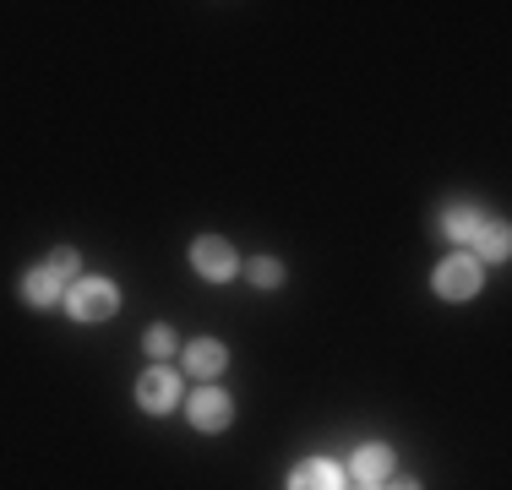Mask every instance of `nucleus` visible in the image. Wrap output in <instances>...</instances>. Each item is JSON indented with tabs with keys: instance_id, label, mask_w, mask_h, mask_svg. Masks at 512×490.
Returning a JSON list of instances; mask_svg holds the SVG:
<instances>
[{
	"instance_id": "1",
	"label": "nucleus",
	"mask_w": 512,
	"mask_h": 490,
	"mask_svg": "<svg viewBox=\"0 0 512 490\" xmlns=\"http://www.w3.org/2000/svg\"><path fill=\"white\" fill-rule=\"evenodd\" d=\"M120 305V289L109 284V278H77V284L66 289V311L77 316V322H109Z\"/></svg>"
},
{
	"instance_id": "2",
	"label": "nucleus",
	"mask_w": 512,
	"mask_h": 490,
	"mask_svg": "<svg viewBox=\"0 0 512 490\" xmlns=\"http://www.w3.org/2000/svg\"><path fill=\"white\" fill-rule=\"evenodd\" d=\"M431 284H436V294H442V300H474V294H480V284H485V267L474 262L469 251H453L442 267H436Z\"/></svg>"
},
{
	"instance_id": "3",
	"label": "nucleus",
	"mask_w": 512,
	"mask_h": 490,
	"mask_svg": "<svg viewBox=\"0 0 512 490\" xmlns=\"http://www.w3.org/2000/svg\"><path fill=\"white\" fill-rule=\"evenodd\" d=\"M191 267H197L207 284H229L235 267H240V256H235V245H229V240L202 235V240H191Z\"/></svg>"
},
{
	"instance_id": "4",
	"label": "nucleus",
	"mask_w": 512,
	"mask_h": 490,
	"mask_svg": "<svg viewBox=\"0 0 512 490\" xmlns=\"http://www.w3.org/2000/svg\"><path fill=\"white\" fill-rule=\"evenodd\" d=\"M186 420L197 425L202 436H218V431H224L229 420H235V398H229L224 387H202L197 398L186 403Z\"/></svg>"
},
{
	"instance_id": "5",
	"label": "nucleus",
	"mask_w": 512,
	"mask_h": 490,
	"mask_svg": "<svg viewBox=\"0 0 512 490\" xmlns=\"http://www.w3.org/2000/svg\"><path fill=\"white\" fill-rule=\"evenodd\" d=\"M137 403L148 414H169L180 403V376L164 371V365H148V371L137 376Z\"/></svg>"
},
{
	"instance_id": "6",
	"label": "nucleus",
	"mask_w": 512,
	"mask_h": 490,
	"mask_svg": "<svg viewBox=\"0 0 512 490\" xmlns=\"http://www.w3.org/2000/svg\"><path fill=\"white\" fill-rule=\"evenodd\" d=\"M349 474H355V485H387V480H393V447L365 441L355 458H349Z\"/></svg>"
},
{
	"instance_id": "7",
	"label": "nucleus",
	"mask_w": 512,
	"mask_h": 490,
	"mask_svg": "<svg viewBox=\"0 0 512 490\" xmlns=\"http://www.w3.org/2000/svg\"><path fill=\"white\" fill-rule=\"evenodd\" d=\"M480 224H485V213L474 202H463V196H453V202L442 207V218H436V229H442L447 240H458V245H469L474 235H480Z\"/></svg>"
},
{
	"instance_id": "8",
	"label": "nucleus",
	"mask_w": 512,
	"mask_h": 490,
	"mask_svg": "<svg viewBox=\"0 0 512 490\" xmlns=\"http://www.w3.org/2000/svg\"><path fill=\"white\" fill-rule=\"evenodd\" d=\"M22 300H28L33 311H50L55 300H66V278H60L50 262H44V267H28V278H22Z\"/></svg>"
},
{
	"instance_id": "9",
	"label": "nucleus",
	"mask_w": 512,
	"mask_h": 490,
	"mask_svg": "<svg viewBox=\"0 0 512 490\" xmlns=\"http://www.w3.org/2000/svg\"><path fill=\"white\" fill-rule=\"evenodd\" d=\"M289 490H344V469L333 458H306L289 469Z\"/></svg>"
},
{
	"instance_id": "10",
	"label": "nucleus",
	"mask_w": 512,
	"mask_h": 490,
	"mask_svg": "<svg viewBox=\"0 0 512 490\" xmlns=\"http://www.w3.org/2000/svg\"><path fill=\"white\" fill-rule=\"evenodd\" d=\"M224 365H229V349H224L218 338H191V343H186V371H191V376L213 382V376L224 371Z\"/></svg>"
},
{
	"instance_id": "11",
	"label": "nucleus",
	"mask_w": 512,
	"mask_h": 490,
	"mask_svg": "<svg viewBox=\"0 0 512 490\" xmlns=\"http://www.w3.org/2000/svg\"><path fill=\"white\" fill-rule=\"evenodd\" d=\"M507 251H512V240H507V224H480V235H474V262H507Z\"/></svg>"
},
{
	"instance_id": "12",
	"label": "nucleus",
	"mask_w": 512,
	"mask_h": 490,
	"mask_svg": "<svg viewBox=\"0 0 512 490\" xmlns=\"http://www.w3.org/2000/svg\"><path fill=\"white\" fill-rule=\"evenodd\" d=\"M251 284L256 289H278V284H284V262H278V256H256V262H251Z\"/></svg>"
},
{
	"instance_id": "13",
	"label": "nucleus",
	"mask_w": 512,
	"mask_h": 490,
	"mask_svg": "<svg viewBox=\"0 0 512 490\" xmlns=\"http://www.w3.org/2000/svg\"><path fill=\"white\" fill-rule=\"evenodd\" d=\"M142 349H148V360H169V354H175V333H169V327H148V333H142Z\"/></svg>"
},
{
	"instance_id": "14",
	"label": "nucleus",
	"mask_w": 512,
	"mask_h": 490,
	"mask_svg": "<svg viewBox=\"0 0 512 490\" xmlns=\"http://www.w3.org/2000/svg\"><path fill=\"white\" fill-rule=\"evenodd\" d=\"M50 267H55V273H60V278H77V273H82V256H77V251H71V245H60V251L50 256Z\"/></svg>"
},
{
	"instance_id": "15",
	"label": "nucleus",
	"mask_w": 512,
	"mask_h": 490,
	"mask_svg": "<svg viewBox=\"0 0 512 490\" xmlns=\"http://www.w3.org/2000/svg\"><path fill=\"white\" fill-rule=\"evenodd\" d=\"M382 490H420V480H393V485H382Z\"/></svg>"
}]
</instances>
